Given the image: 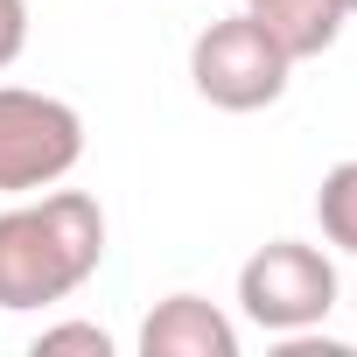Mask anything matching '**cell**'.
Listing matches in <instances>:
<instances>
[{
  "label": "cell",
  "mask_w": 357,
  "mask_h": 357,
  "mask_svg": "<svg viewBox=\"0 0 357 357\" xmlns=\"http://www.w3.org/2000/svg\"><path fill=\"white\" fill-rule=\"evenodd\" d=\"M105 266V211L84 190H36L0 211V308L29 315L70 301Z\"/></svg>",
  "instance_id": "obj_1"
},
{
  "label": "cell",
  "mask_w": 357,
  "mask_h": 357,
  "mask_svg": "<svg viewBox=\"0 0 357 357\" xmlns=\"http://www.w3.org/2000/svg\"><path fill=\"white\" fill-rule=\"evenodd\" d=\"M84 161V119L77 105L29 91V84H0V197H36Z\"/></svg>",
  "instance_id": "obj_2"
},
{
  "label": "cell",
  "mask_w": 357,
  "mask_h": 357,
  "mask_svg": "<svg viewBox=\"0 0 357 357\" xmlns=\"http://www.w3.org/2000/svg\"><path fill=\"white\" fill-rule=\"evenodd\" d=\"M294 63L280 56V43L238 8L225 22H211L197 43H190V84L218 105V112H266L280 105Z\"/></svg>",
  "instance_id": "obj_3"
},
{
  "label": "cell",
  "mask_w": 357,
  "mask_h": 357,
  "mask_svg": "<svg viewBox=\"0 0 357 357\" xmlns=\"http://www.w3.org/2000/svg\"><path fill=\"white\" fill-rule=\"evenodd\" d=\"M238 308L252 329L266 336H294V329H315L329 308H336V266L322 245H301V238H273L259 245L245 266H238Z\"/></svg>",
  "instance_id": "obj_4"
},
{
  "label": "cell",
  "mask_w": 357,
  "mask_h": 357,
  "mask_svg": "<svg viewBox=\"0 0 357 357\" xmlns=\"http://www.w3.org/2000/svg\"><path fill=\"white\" fill-rule=\"evenodd\" d=\"M140 357H238V322L204 294H168L140 322Z\"/></svg>",
  "instance_id": "obj_5"
},
{
  "label": "cell",
  "mask_w": 357,
  "mask_h": 357,
  "mask_svg": "<svg viewBox=\"0 0 357 357\" xmlns=\"http://www.w3.org/2000/svg\"><path fill=\"white\" fill-rule=\"evenodd\" d=\"M245 15L280 43V56L287 63H308V56H322V50H336V36H343V0H245Z\"/></svg>",
  "instance_id": "obj_6"
},
{
  "label": "cell",
  "mask_w": 357,
  "mask_h": 357,
  "mask_svg": "<svg viewBox=\"0 0 357 357\" xmlns=\"http://www.w3.org/2000/svg\"><path fill=\"white\" fill-rule=\"evenodd\" d=\"M315 218H322V238L336 252L357 259V161H336L322 175V190H315Z\"/></svg>",
  "instance_id": "obj_7"
},
{
  "label": "cell",
  "mask_w": 357,
  "mask_h": 357,
  "mask_svg": "<svg viewBox=\"0 0 357 357\" xmlns=\"http://www.w3.org/2000/svg\"><path fill=\"white\" fill-rule=\"evenodd\" d=\"M56 350H91V357H112V336L98 322H50L36 336V357H56Z\"/></svg>",
  "instance_id": "obj_8"
},
{
  "label": "cell",
  "mask_w": 357,
  "mask_h": 357,
  "mask_svg": "<svg viewBox=\"0 0 357 357\" xmlns=\"http://www.w3.org/2000/svg\"><path fill=\"white\" fill-rule=\"evenodd\" d=\"M29 50V0H0V70Z\"/></svg>",
  "instance_id": "obj_9"
},
{
  "label": "cell",
  "mask_w": 357,
  "mask_h": 357,
  "mask_svg": "<svg viewBox=\"0 0 357 357\" xmlns=\"http://www.w3.org/2000/svg\"><path fill=\"white\" fill-rule=\"evenodd\" d=\"M343 15H357V0H343Z\"/></svg>",
  "instance_id": "obj_10"
},
{
  "label": "cell",
  "mask_w": 357,
  "mask_h": 357,
  "mask_svg": "<svg viewBox=\"0 0 357 357\" xmlns=\"http://www.w3.org/2000/svg\"><path fill=\"white\" fill-rule=\"evenodd\" d=\"M350 308H357V294H350Z\"/></svg>",
  "instance_id": "obj_11"
}]
</instances>
